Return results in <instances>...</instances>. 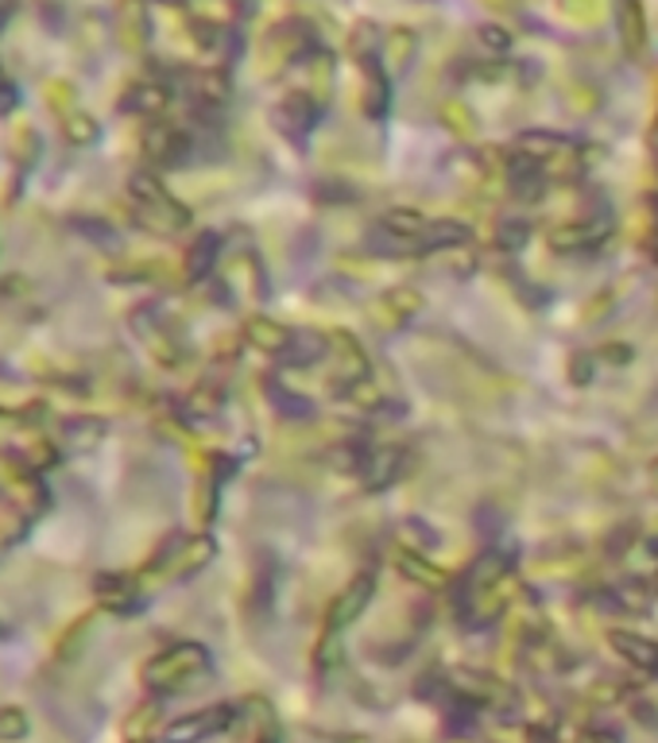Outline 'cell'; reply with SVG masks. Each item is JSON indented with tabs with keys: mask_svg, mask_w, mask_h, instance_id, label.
<instances>
[{
	"mask_svg": "<svg viewBox=\"0 0 658 743\" xmlns=\"http://www.w3.org/2000/svg\"><path fill=\"white\" fill-rule=\"evenodd\" d=\"M527 222H519V217H508V222H500V229H496V240H500L504 248H524L527 240Z\"/></svg>",
	"mask_w": 658,
	"mask_h": 743,
	"instance_id": "obj_14",
	"label": "cell"
},
{
	"mask_svg": "<svg viewBox=\"0 0 658 743\" xmlns=\"http://www.w3.org/2000/svg\"><path fill=\"white\" fill-rule=\"evenodd\" d=\"M330 353V341L322 337V333L314 330H294L291 333V345H287L283 360L291 364V368H306V364L322 360V356Z\"/></svg>",
	"mask_w": 658,
	"mask_h": 743,
	"instance_id": "obj_7",
	"label": "cell"
},
{
	"mask_svg": "<svg viewBox=\"0 0 658 743\" xmlns=\"http://www.w3.org/2000/svg\"><path fill=\"white\" fill-rule=\"evenodd\" d=\"M380 310H391V314H396V322H407V317L419 314V310H422V294L411 291V287H399V291L384 294Z\"/></svg>",
	"mask_w": 658,
	"mask_h": 743,
	"instance_id": "obj_12",
	"label": "cell"
},
{
	"mask_svg": "<svg viewBox=\"0 0 658 743\" xmlns=\"http://www.w3.org/2000/svg\"><path fill=\"white\" fill-rule=\"evenodd\" d=\"M619 40H624L627 55H639L643 43H647V24H643V9H635V4H624V9H619Z\"/></svg>",
	"mask_w": 658,
	"mask_h": 743,
	"instance_id": "obj_10",
	"label": "cell"
},
{
	"mask_svg": "<svg viewBox=\"0 0 658 743\" xmlns=\"http://www.w3.org/2000/svg\"><path fill=\"white\" fill-rule=\"evenodd\" d=\"M376 596V573L373 570H360L357 578L349 581V585L337 593L334 609H330V616H325V632H322V643H317V663L330 666L334 663V650H337V639H342L345 632H349L353 624L360 620V612L373 604Z\"/></svg>",
	"mask_w": 658,
	"mask_h": 743,
	"instance_id": "obj_1",
	"label": "cell"
},
{
	"mask_svg": "<svg viewBox=\"0 0 658 743\" xmlns=\"http://www.w3.org/2000/svg\"><path fill=\"white\" fill-rule=\"evenodd\" d=\"M612 647L619 650L624 663H632L635 670H658V643L643 639L635 632H612Z\"/></svg>",
	"mask_w": 658,
	"mask_h": 743,
	"instance_id": "obj_6",
	"label": "cell"
},
{
	"mask_svg": "<svg viewBox=\"0 0 658 743\" xmlns=\"http://www.w3.org/2000/svg\"><path fill=\"white\" fill-rule=\"evenodd\" d=\"M399 570H403L411 581H419V585H442L445 581L434 566H427V558H419V553H399Z\"/></svg>",
	"mask_w": 658,
	"mask_h": 743,
	"instance_id": "obj_13",
	"label": "cell"
},
{
	"mask_svg": "<svg viewBox=\"0 0 658 743\" xmlns=\"http://www.w3.org/2000/svg\"><path fill=\"white\" fill-rule=\"evenodd\" d=\"M345 743H368V740H360V735H353V740H345Z\"/></svg>",
	"mask_w": 658,
	"mask_h": 743,
	"instance_id": "obj_17",
	"label": "cell"
},
{
	"mask_svg": "<svg viewBox=\"0 0 658 743\" xmlns=\"http://www.w3.org/2000/svg\"><path fill=\"white\" fill-rule=\"evenodd\" d=\"M268 391H271V399H276V407L287 414V419H310V414H314V403H310L306 396H294V391L283 388L279 380H268Z\"/></svg>",
	"mask_w": 658,
	"mask_h": 743,
	"instance_id": "obj_11",
	"label": "cell"
},
{
	"mask_svg": "<svg viewBox=\"0 0 658 743\" xmlns=\"http://www.w3.org/2000/svg\"><path fill=\"white\" fill-rule=\"evenodd\" d=\"M229 720H233L229 709H209V712H202V717H194V720H183V724L171 732V740H175V743H198V740H206V735L222 732Z\"/></svg>",
	"mask_w": 658,
	"mask_h": 743,
	"instance_id": "obj_8",
	"label": "cell"
},
{
	"mask_svg": "<svg viewBox=\"0 0 658 743\" xmlns=\"http://www.w3.org/2000/svg\"><path fill=\"white\" fill-rule=\"evenodd\" d=\"M581 743H616V740H612V735H604V732H593V735H585Z\"/></svg>",
	"mask_w": 658,
	"mask_h": 743,
	"instance_id": "obj_16",
	"label": "cell"
},
{
	"mask_svg": "<svg viewBox=\"0 0 658 743\" xmlns=\"http://www.w3.org/2000/svg\"><path fill=\"white\" fill-rule=\"evenodd\" d=\"M608 233H612L608 217H596V222H573V225H562V229L550 233V245H554L558 252H581V248L604 245Z\"/></svg>",
	"mask_w": 658,
	"mask_h": 743,
	"instance_id": "obj_4",
	"label": "cell"
},
{
	"mask_svg": "<svg viewBox=\"0 0 658 743\" xmlns=\"http://www.w3.org/2000/svg\"><path fill=\"white\" fill-rule=\"evenodd\" d=\"M407 469V453L399 445H376V450L365 453V465H360V476H365V488L384 492L388 484H396Z\"/></svg>",
	"mask_w": 658,
	"mask_h": 743,
	"instance_id": "obj_3",
	"label": "cell"
},
{
	"mask_svg": "<svg viewBox=\"0 0 658 743\" xmlns=\"http://www.w3.org/2000/svg\"><path fill=\"white\" fill-rule=\"evenodd\" d=\"M481 40L488 43V47H496V51H508L511 35L504 32V28H481Z\"/></svg>",
	"mask_w": 658,
	"mask_h": 743,
	"instance_id": "obj_15",
	"label": "cell"
},
{
	"mask_svg": "<svg viewBox=\"0 0 658 743\" xmlns=\"http://www.w3.org/2000/svg\"><path fill=\"white\" fill-rule=\"evenodd\" d=\"M504 174H508V186L516 198H542L547 194V166L539 163V159L524 155V151H511L508 159H504Z\"/></svg>",
	"mask_w": 658,
	"mask_h": 743,
	"instance_id": "obj_2",
	"label": "cell"
},
{
	"mask_svg": "<svg viewBox=\"0 0 658 743\" xmlns=\"http://www.w3.org/2000/svg\"><path fill=\"white\" fill-rule=\"evenodd\" d=\"M291 333L294 330L271 322V317H252V325H248V337H252L260 348H268V353H287V345H291Z\"/></svg>",
	"mask_w": 658,
	"mask_h": 743,
	"instance_id": "obj_9",
	"label": "cell"
},
{
	"mask_svg": "<svg viewBox=\"0 0 658 743\" xmlns=\"http://www.w3.org/2000/svg\"><path fill=\"white\" fill-rule=\"evenodd\" d=\"M360 71H365V109H368V117L373 120L388 117L391 89H388V74L380 71V58L360 55Z\"/></svg>",
	"mask_w": 658,
	"mask_h": 743,
	"instance_id": "obj_5",
	"label": "cell"
}]
</instances>
